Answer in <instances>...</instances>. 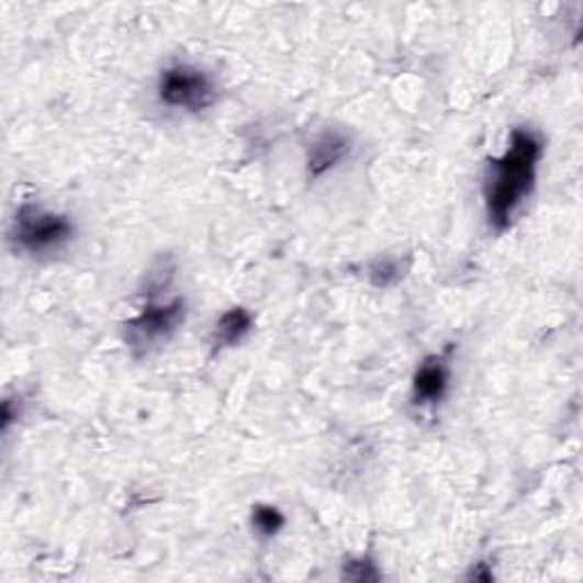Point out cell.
Instances as JSON below:
<instances>
[{"mask_svg":"<svg viewBox=\"0 0 583 583\" xmlns=\"http://www.w3.org/2000/svg\"><path fill=\"white\" fill-rule=\"evenodd\" d=\"M343 576L351 581H379L381 579L377 565L370 559H358V561L347 563Z\"/></svg>","mask_w":583,"mask_h":583,"instance_id":"10","label":"cell"},{"mask_svg":"<svg viewBox=\"0 0 583 583\" xmlns=\"http://www.w3.org/2000/svg\"><path fill=\"white\" fill-rule=\"evenodd\" d=\"M449 379H451V367L447 354L426 358L413 379V404L438 406L449 390Z\"/></svg>","mask_w":583,"mask_h":583,"instance_id":"5","label":"cell"},{"mask_svg":"<svg viewBox=\"0 0 583 583\" xmlns=\"http://www.w3.org/2000/svg\"><path fill=\"white\" fill-rule=\"evenodd\" d=\"M540 158L542 139L534 131L515 128L504 156L487 162L483 199L487 220L495 228H506L519 205L531 194Z\"/></svg>","mask_w":583,"mask_h":583,"instance_id":"1","label":"cell"},{"mask_svg":"<svg viewBox=\"0 0 583 583\" xmlns=\"http://www.w3.org/2000/svg\"><path fill=\"white\" fill-rule=\"evenodd\" d=\"M158 97L167 108L201 112L217 99V89L203 69L192 65H173L160 76Z\"/></svg>","mask_w":583,"mask_h":583,"instance_id":"3","label":"cell"},{"mask_svg":"<svg viewBox=\"0 0 583 583\" xmlns=\"http://www.w3.org/2000/svg\"><path fill=\"white\" fill-rule=\"evenodd\" d=\"M367 271H370V281L377 288H390L402 281V276H404L402 260H396V258H377L374 262H370Z\"/></svg>","mask_w":583,"mask_h":583,"instance_id":"9","label":"cell"},{"mask_svg":"<svg viewBox=\"0 0 583 583\" xmlns=\"http://www.w3.org/2000/svg\"><path fill=\"white\" fill-rule=\"evenodd\" d=\"M254 328V317L247 309H231L220 317L212 330V345L217 349H228L239 345Z\"/></svg>","mask_w":583,"mask_h":583,"instance_id":"7","label":"cell"},{"mask_svg":"<svg viewBox=\"0 0 583 583\" xmlns=\"http://www.w3.org/2000/svg\"><path fill=\"white\" fill-rule=\"evenodd\" d=\"M251 527L260 538H273L285 527V515L281 508L271 504H258L251 513Z\"/></svg>","mask_w":583,"mask_h":583,"instance_id":"8","label":"cell"},{"mask_svg":"<svg viewBox=\"0 0 583 583\" xmlns=\"http://www.w3.org/2000/svg\"><path fill=\"white\" fill-rule=\"evenodd\" d=\"M188 305L182 299L167 303H148L146 309L124 326L126 343L135 354H146L148 349L167 343L169 337L186 322Z\"/></svg>","mask_w":583,"mask_h":583,"instance_id":"4","label":"cell"},{"mask_svg":"<svg viewBox=\"0 0 583 583\" xmlns=\"http://www.w3.org/2000/svg\"><path fill=\"white\" fill-rule=\"evenodd\" d=\"M351 142L347 135L337 131H326L309 146V173L311 178H319L333 167L349 158Z\"/></svg>","mask_w":583,"mask_h":583,"instance_id":"6","label":"cell"},{"mask_svg":"<svg viewBox=\"0 0 583 583\" xmlns=\"http://www.w3.org/2000/svg\"><path fill=\"white\" fill-rule=\"evenodd\" d=\"M76 228L69 217L57 212H48L40 205L25 203L19 208L10 228V242L16 251L30 256H44L63 249L74 237Z\"/></svg>","mask_w":583,"mask_h":583,"instance_id":"2","label":"cell"}]
</instances>
